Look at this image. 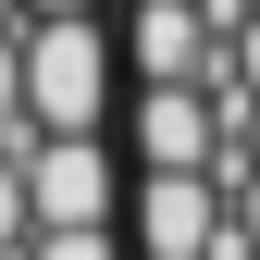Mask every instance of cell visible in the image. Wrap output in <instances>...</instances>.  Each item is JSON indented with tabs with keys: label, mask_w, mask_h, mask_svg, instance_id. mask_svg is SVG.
Returning <instances> with one entry per match:
<instances>
[{
	"label": "cell",
	"mask_w": 260,
	"mask_h": 260,
	"mask_svg": "<svg viewBox=\"0 0 260 260\" xmlns=\"http://www.w3.org/2000/svg\"><path fill=\"white\" fill-rule=\"evenodd\" d=\"M112 100H124V38L100 13L25 25V112H38V137H112Z\"/></svg>",
	"instance_id": "1"
},
{
	"label": "cell",
	"mask_w": 260,
	"mask_h": 260,
	"mask_svg": "<svg viewBox=\"0 0 260 260\" xmlns=\"http://www.w3.org/2000/svg\"><path fill=\"white\" fill-rule=\"evenodd\" d=\"M25 199H38V236H112L124 199H137V161H124L112 137H38Z\"/></svg>",
	"instance_id": "2"
},
{
	"label": "cell",
	"mask_w": 260,
	"mask_h": 260,
	"mask_svg": "<svg viewBox=\"0 0 260 260\" xmlns=\"http://www.w3.org/2000/svg\"><path fill=\"white\" fill-rule=\"evenodd\" d=\"M236 199H223V174H137V199H124V248L137 260H211Z\"/></svg>",
	"instance_id": "3"
},
{
	"label": "cell",
	"mask_w": 260,
	"mask_h": 260,
	"mask_svg": "<svg viewBox=\"0 0 260 260\" xmlns=\"http://www.w3.org/2000/svg\"><path fill=\"white\" fill-rule=\"evenodd\" d=\"M124 161L137 174H211L223 161V100L211 87H124Z\"/></svg>",
	"instance_id": "4"
},
{
	"label": "cell",
	"mask_w": 260,
	"mask_h": 260,
	"mask_svg": "<svg viewBox=\"0 0 260 260\" xmlns=\"http://www.w3.org/2000/svg\"><path fill=\"white\" fill-rule=\"evenodd\" d=\"M124 87H211L223 75V38L199 0H124Z\"/></svg>",
	"instance_id": "5"
},
{
	"label": "cell",
	"mask_w": 260,
	"mask_h": 260,
	"mask_svg": "<svg viewBox=\"0 0 260 260\" xmlns=\"http://www.w3.org/2000/svg\"><path fill=\"white\" fill-rule=\"evenodd\" d=\"M25 260H137V248H124V223H112V236H38Z\"/></svg>",
	"instance_id": "6"
},
{
	"label": "cell",
	"mask_w": 260,
	"mask_h": 260,
	"mask_svg": "<svg viewBox=\"0 0 260 260\" xmlns=\"http://www.w3.org/2000/svg\"><path fill=\"white\" fill-rule=\"evenodd\" d=\"M62 13H100V0H25V25H62Z\"/></svg>",
	"instance_id": "7"
}]
</instances>
